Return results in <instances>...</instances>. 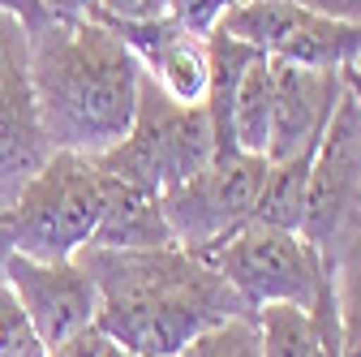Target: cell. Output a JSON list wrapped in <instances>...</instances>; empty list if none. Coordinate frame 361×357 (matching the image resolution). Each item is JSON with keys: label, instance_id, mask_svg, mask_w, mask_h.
Here are the masks:
<instances>
[{"label": "cell", "instance_id": "1", "mask_svg": "<svg viewBox=\"0 0 361 357\" xmlns=\"http://www.w3.org/2000/svg\"><path fill=\"white\" fill-rule=\"evenodd\" d=\"M82 272L99 289L95 323L129 357H176L194 336L254 310L211 262L180 246L159 250H78Z\"/></svg>", "mask_w": 361, "mask_h": 357}, {"label": "cell", "instance_id": "2", "mask_svg": "<svg viewBox=\"0 0 361 357\" xmlns=\"http://www.w3.org/2000/svg\"><path fill=\"white\" fill-rule=\"evenodd\" d=\"M30 86L52 151L104 155L138 112L142 61L95 18H52L26 35Z\"/></svg>", "mask_w": 361, "mask_h": 357}, {"label": "cell", "instance_id": "3", "mask_svg": "<svg viewBox=\"0 0 361 357\" xmlns=\"http://www.w3.org/2000/svg\"><path fill=\"white\" fill-rule=\"evenodd\" d=\"M211 155H215V133H211L207 108L168 99L155 86V78L142 69L133 125L116 147L95 155V168L104 176H112V181L164 194V190L180 186L185 176L202 172L211 164Z\"/></svg>", "mask_w": 361, "mask_h": 357}, {"label": "cell", "instance_id": "4", "mask_svg": "<svg viewBox=\"0 0 361 357\" xmlns=\"http://www.w3.org/2000/svg\"><path fill=\"white\" fill-rule=\"evenodd\" d=\"M104 211V172L90 155L52 151L39 176L18 194V202L0 215L13 254L39 262H65L90 246Z\"/></svg>", "mask_w": 361, "mask_h": 357}, {"label": "cell", "instance_id": "5", "mask_svg": "<svg viewBox=\"0 0 361 357\" xmlns=\"http://www.w3.org/2000/svg\"><path fill=\"white\" fill-rule=\"evenodd\" d=\"M202 262L233 284V293L254 310L262 305H314L323 284L327 262L301 233L267 224V219H245L237 233L224 237Z\"/></svg>", "mask_w": 361, "mask_h": 357}, {"label": "cell", "instance_id": "6", "mask_svg": "<svg viewBox=\"0 0 361 357\" xmlns=\"http://www.w3.org/2000/svg\"><path fill=\"white\" fill-rule=\"evenodd\" d=\"M267 181V159L250 151H219L211 164L180 186L159 194L168 233L180 250L207 258L228 233H237L245 219H254L258 194Z\"/></svg>", "mask_w": 361, "mask_h": 357}, {"label": "cell", "instance_id": "7", "mask_svg": "<svg viewBox=\"0 0 361 357\" xmlns=\"http://www.w3.org/2000/svg\"><path fill=\"white\" fill-rule=\"evenodd\" d=\"M361 229V99L344 82V95L310 164L301 237L331 258Z\"/></svg>", "mask_w": 361, "mask_h": 357}, {"label": "cell", "instance_id": "8", "mask_svg": "<svg viewBox=\"0 0 361 357\" xmlns=\"http://www.w3.org/2000/svg\"><path fill=\"white\" fill-rule=\"evenodd\" d=\"M219 30L245 39L271 61L310 69H348L361 52V18H331L288 0H237Z\"/></svg>", "mask_w": 361, "mask_h": 357}, {"label": "cell", "instance_id": "9", "mask_svg": "<svg viewBox=\"0 0 361 357\" xmlns=\"http://www.w3.org/2000/svg\"><path fill=\"white\" fill-rule=\"evenodd\" d=\"M52 159V143L30 86V43L18 18L0 13V215Z\"/></svg>", "mask_w": 361, "mask_h": 357}, {"label": "cell", "instance_id": "10", "mask_svg": "<svg viewBox=\"0 0 361 357\" xmlns=\"http://www.w3.org/2000/svg\"><path fill=\"white\" fill-rule=\"evenodd\" d=\"M340 95H344V69H310V65L271 61V133H267L262 159L284 164L297 155H314Z\"/></svg>", "mask_w": 361, "mask_h": 357}, {"label": "cell", "instance_id": "11", "mask_svg": "<svg viewBox=\"0 0 361 357\" xmlns=\"http://www.w3.org/2000/svg\"><path fill=\"white\" fill-rule=\"evenodd\" d=\"M5 284L13 289V297L22 301L26 319L35 323L39 340L48 349L61 344L65 336H73L78 327L95 323V315H99V289L82 272L78 258L39 262L26 254H9Z\"/></svg>", "mask_w": 361, "mask_h": 357}, {"label": "cell", "instance_id": "12", "mask_svg": "<svg viewBox=\"0 0 361 357\" xmlns=\"http://www.w3.org/2000/svg\"><path fill=\"white\" fill-rule=\"evenodd\" d=\"M104 26L142 61V69L155 78V86L168 99L207 104V82H211L207 35H194L172 18H159V22H104Z\"/></svg>", "mask_w": 361, "mask_h": 357}, {"label": "cell", "instance_id": "13", "mask_svg": "<svg viewBox=\"0 0 361 357\" xmlns=\"http://www.w3.org/2000/svg\"><path fill=\"white\" fill-rule=\"evenodd\" d=\"M90 246H99V250H159V246H176L172 233H168L159 194L104 176V211H99V224H95Z\"/></svg>", "mask_w": 361, "mask_h": 357}, {"label": "cell", "instance_id": "14", "mask_svg": "<svg viewBox=\"0 0 361 357\" xmlns=\"http://www.w3.org/2000/svg\"><path fill=\"white\" fill-rule=\"evenodd\" d=\"M267 133H271V61L258 52L233 99V143L237 151L267 155Z\"/></svg>", "mask_w": 361, "mask_h": 357}, {"label": "cell", "instance_id": "15", "mask_svg": "<svg viewBox=\"0 0 361 357\" xmlns=\"http://www.w3.org/2000/svg\"><path fill=\"white\" fill-rule=\"evenodd\" d=\"M176 357H262L258 323H254V315L224 319V323L207 327L202 336H194Z\"/></svg>", "mask_w": 361, "mask_h": 357}, {"label": "cell", "instance_id": "16", "mask_svg": "<svg viewBox=\"0 0 361 357\" xmlns=\"http://www.w3.org/2000/svg\"><path fill=\"white\" fill-rule=\"evenodd\" d=\"M0 357H48V344L39 340L35 323L5 280H0Z\"/></svg>", "mask_w": 361, "mask_h": 357}, {"label": "cell", "instance_id": "17", "mask_svg": "<svg viewBox=\"0 0 361 357\" xmlns=\"http://www.w3.org/2000/svg\"><path fill=\"white\" fill-rule=\"evenodd\" d=\"M233 5L237 0H168V18L180 22L185 30H194V35H211Z\"/></svg>", "mask_w": 361, "mask_h": 357}, {"label": "cell", "instance_id": "18", "mask_svg": "<svg viewBox=\"0 0 361 357\" xmlns=\"http://www.w3.org/2000/svg\"><path fill=\"white\" fill-rule=\"evenodd\" d=\"M116 353H121L116 340L99 323H86V327H78L73 336H65L61 344L48 349V357H116Z\"/></svg>", "mask_w": 361, "mask_h": 357}, {"label": "cell", "instance_id": "19", "mask_svg": "<svg viewBox=\"0 0 361 357\" xmlns=\"http://www.w3.org/2000/svg\"><path fill=\"white\" fill-rule=\"evenodd\" d=\"M86 18H99V22H159V18H168V0H95Z\"/></svg>", "mask_w": 361, "mask_h": 357}, {"label": "cell", "instance_id": "20", "mask_svg": "<svg viewBox=\"0 0 361 357\" xmlns=\"http://www.w3.org/2000/svg\"><path fill=\"white\" fill-rule=\"evenodd\" d=\"M0 13L18 18L26 35H35L39 26H48V22H52V13H48V5H43V0H0Z\"/></svg>", "mask_w": 361, "mask_h": 357}, {"label": "cell", "instance_id": "21", "mask_svg": "<svg viewBox=\"0 0 361 357\" xmlns=\"http://www.w3.org/2000/svg\"><path fill=\"white\" fill-rule=\"evenodd\" d=\"M288 5H305V9H319L331 18H361V0H288Z\"/></svg>", "mask_w": 361, "mask_h": 357}, {"label": "cell", "instance_id": "22", "mask_svg": "<svg viewBox=\"0 0 361 357\" xmlns=\"http://www.w3.org/2000/svg\"><path fill=\"white\" fill-rule=\"evenodd\" d=\"M43 5H48L52 18H86L95 0H43Z\"/></svg>", "mask_w": 361, "mask_h": 357}, {"label": "cell", "instance_id": "23", "mask_svg": "<svg viewBox=\"0 0 361 357\" xmlns=\"http://www.w3.org/2000/svg\"><path fill=\"white\" fill-rule=\"evenodd\" d=\"M344 82L353 86V91H357V99H361V52H357V56H353V65L344 69Z\"/></svg>", "mask_w": 361, "mask_h": 357}, {"label": "cell", "instance_id": "24", "mask_svg": "<svg viewBox=\"0 0 361 357\" xmlns=\"http://www.w3.org/2000/svg\"><path fill=\"white\" fill-rule=\"evenodd\" d=\"M116 357H129V353H116Z\"/></svg>", "mask_w": 361, "mask_h": 357}]
</instances>
